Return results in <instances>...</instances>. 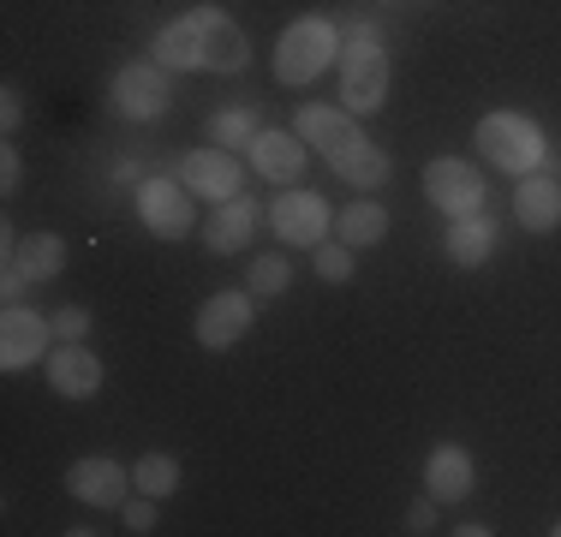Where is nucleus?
Listing matches in <instances>:
<instances>
[{
  "instance_id": "obj_1",
  "label": "nucleus",
  "mask_w": 561,
  "mask_h": 537,
  "mask_svg": "<svg viewBox=\"0 0 561 537\" xmlns=\"http://www.w3.org/2000/svg\"><path fill=\"white\" fill-rule=\"evenodd\" d=\"M156 60H162L168 72H239V66L251 60V48H245V31H239L221 7H192L185 19L162 24Z\"/></svg>"
},
{
  "instance_id": "obj_2",
  "label": "nucleus",
  "mask_w": 561,
  "mask_h": 537,
  "mask_svg": "<svg viewBox=\"0 0 561 537\" xmlns=\"http://www.w3.org/2000/svg\"><path fill=\"white\" fill-rule=\"evenodd\" d=\"M341 60V24L323 19V12H311V19H293L287 31H280L275 43V78L280 84H311V78H323V66Z\"/></svg>"
},
{
  "instance_id": "obj_3",
  "label": "nucleus",
  "mask_w": 561,
  "mask_h": 537,
  "mask_svg": "<svg viewBox=\"0 0 561 537\" xmlns=\"http://www.w3.org/2000/svg\"><path fill=\"white\" fill-rule=\"evenodd\" d=\"M478 150H484L490 168H502V173H538L543 168V132L531 126L526 114H484L478 119Z\"/></svg>"
},
{
  "instance_id": "obj_4",
  "label": "nucleus",
  "mask_w": 561,
  "mask_h": 537,
  "mask_svg": "<svg viewBox=\"0 0 561 537\" xmlns=\"http://www.w3.org/2000/svg\"><path fill=\"white\" fill-rule=\"evenodd\" d=\"M341 102L346 114H377L389 102V60L377 48V31L341 36Z\"/></svg>"
},
{
  "instance_id": "obj_5",
  "label": "nucleus",
  "mask_w": 561,
  "mask_h": 537,
  "mask_svg": "<svg viewBox=\"0 0 561 537\" xmlns=\"http://www.w3.org/2000/svg\"><path fill=\"white\" fill-rule=\"evenodd\" d=\"M66 268V245L60 233H12L7 227V263H0V293L7 299H19L24 287H36V281H55Z\"/></svg>"
},
{
  "instance_id": "obj_6",
  "label": "nucleus",
  "mask_w": 561,
  "mask_h": 537,
  "mask_svg": "<svg viewBox=\"0 0 561 537\" xmlns=\"http://www.w3.org/2000/svg\"><path fill=\"white\" fill-rule=\"evenodd\" d=\"M168 102H173V84H168V66L162 60H131V66H119V72H114V107H119V114L156 119V114H168Z\"/></svg>"
},
{
  "instance_id": "obj_7",
  "label": "nucleus",
  "mask_w": 561,
  "mask_h": 537,
  "mask_svg": "<svg viewBox=\"0 0 561 537\" xmlns=\"http://www.w3.org/2000/svg\"><path fill=\"white\" fill-rule=\"evenodd\" d=\"M424 192H431V204L443 215H478L484 209V180H478V168H466L460 156H436L431 168H424Z\"/></svg>"
},
{
  "instance_id": "obj_8",
  "label": "nucleus",
  "mask_w": 561,
  "mask_h": 537,
  "mask_svg": "<svg viewBox=\"0 0 561 537\" xmlns=\"http://www.w3.org/2000/svg\"><path fill=\"white\" fill-rule=\"evenodd\" d=\"M48 334H55V317H36V311H24V305L12 299L7 322H0V365L31 370L36 358H48Z\"/></svg>"
},
{
  "instance_id": "obj_9",
  "label": "nucleus",
  "mask_w": 561,
  "mask_h": 537,
  "mask_svg": "<svg viewBox=\"0 0 561 537\" xmlns=\"http://www.w3.org/2000/svg\"><path fill=\"white\" fill-rule=\"evenodd\" d=\"M66 490H72L78 502H90V507H126L131 472L119 460H108V454H90V460H72Z\"/></svg>"
},
{
  "instance_id": "obj_10",
  "label": "nucleus",
  "mask_w": 561,
  "mask_h": 537,
  "mask_svg": "<svg viewBox=\"0 0 561 537\" xmlns=\"http://www.w3.org/2000/svg\"><path fill=\"white\" fill-rule=\"evenodd\" d=\"M335 227V215L317 192H280L275 197V239L287 245H323V233Z\"/></svg>"
},
{
  "instance_id": "obj_11",
  "label": "nucleus",
  "mask_w": 561,
  "mask_h": 537,
  "mask_svg": "<svg viewBox=\"0 0 561 537\" xmlns=\"http://www.w3.org/2000/svg\"><path fill=\"white\" fill-rule=\"evenodd\" d=\"M43 365H48V388H55L60 400H90V395L102 388V365H96V353H90L84 341L55 346Z\"/></svg>"
},
{
  "instance_id": "obj_12",
  "label": "nucleus",
  "mask_w": 561,
  "mask_h": 537,
  "mask_svg": "<svg viewBox=\"0 0 561 537\" xmlns=\"http://www.w3.org/2000/svg\"><path fill=\"white\" fill-rule=\"evenodd\" d=\"M180 180L185 192L197 197H216V204H227V197H239V185H245V173H239V161L227 150H192L180 161Z\"/></svg>"
},
{
  "instance_id": "obj_13",
  "label": "nucleus",
  "mask_w": 561,
  "mask_h": 537,
  "mask_svg": "<svg viewBox=\"0 0 561 537\" xmlns=\"http://www.w3.org/2000/svg\"><path fill=\"white\" fill-rule=\"evenodd\" d=\"M138 215H144V227H150V233L185 239V227H192V197H185L173 180H144L138 185Z\"/></svg>"
},
{
  "instance_id": "obj_14",
  "label": "nucleus",
  "mask_w": 561,
  "mask_h": 537,
  "mask_svg": "<svg viewBox=\"0 0 561 537\" xmlns=\"http://www.w3.org/2000/svg\"><path fill=\"white\" fill-rule=\"evenodd\" d=\"M245 329H251V299L245 293H216V299H204V311H197V341H204L209 353H227Z\"/></svg>"
},
{
  "instance_id": "obj_15",
  "label": "nucleus",
  "mask_w": 561,
  "mask_h": 537,
  "mask_svg": "<svg viewBox=\"0 0 561 537\" xmlns=\"http://www.w3.org/2000/svg\"><path fill=\"white\" fill-rule=\"evenodd\" d=\"M293 132H299V138L311 144V150H323L329 161H335V156L346 150V144L358 138L353 114H346V107H323V102L299 107V114H293Z\"/></svg>"
},
{
  "instance_id": "obj_16",
  "label": "nucleus",
  "mask_w": 561,
  "mask_h": 537,
  "mask_svg": "<svg viewBox=\"0 0 561 537\" xmlns=\"http://www.w3.org/2000/svg\"><path fill=\"white\" fill-rule=\"evenodd\" d=\"M245 150H251V168H257L263 180L293 185L305 173V138H299V132H257Z\"/></svg>"
},
{
  "instance_id": "obj_17",
  "label": "nucleus",
  "mask_w": 561,
  "mask_h": 537,
  "mask_svg": "<svg viewBox=\"0 0 561 537\" xmlns=\"http://www.w3.org/2000/svg\"><path fill=\"white\" fill-rule=\"evenodd\" d=\"M424 490L436 495V502H466V490H472V454L443 442V448H431V460H424Z\"/></svg>"
},
{
  "instance_id": "obj_18",
  "label": "nucleus",
  "mask_w": 561,
  "mask_h": 537,
  "mask_svg": "<svg viewBox=\"0 0 561 537\" xmlns=\"http://www.w3.org/2000/svg\"><path fill=\"white\" fill-rule=\"evenodd\" d=\"M514 215H519V227H531V233L561 227V185L543 180V173H526L519 192H514Z\"/></svg>"
},
{
  "instance_id": "obj_19",
  "label": "nucleus",
  "mask_w": 561,
  "mask_h": 537,
  "mask_svg": "<svg viewBox=\"0 0 561 537\" xmlns=\"http://www.w3.org/2000/svg\"><path fill=\"white\" fill-rule=\"evenodd\" d=\"M329 168H335L346 185H358V192H377V185L394 173V161H389V150H377V144L353 138V144H346V150H341L335 161H329Z\"/></svg>"
},
{
  "instance_id": "obj_20",
  "label": "nucleus",
  "mask_w": 561,
  "mask_h": 537,
  "mask_svg": "<svg viewBox=\"0 0 561 537\" xmlns=\"http://www.w3.org/2000/svg\"><path fill=\"white\" fill-rule=\"evenodd\" d=\"M490 251H496V221H490L484 209H478V215H460V221L448 227V258L460 263V268L490 263Z\"/></svg>"
},
{
  "instance_id": "obj_21",
  "label": "nucleus",
  "mask_w": 561,
  "mask_h": 537,
  "mask_svg": "<svg viewBox=\"0 0 561 537\" xmlns=\"http://www.w3.org/2000/svg\"><path fill=\"white\" fill-rule=\"evenodd\" d=\"M251 227H257V204H251V197H227V204L209 215V233H204V245L209 251H239L251 239Z\"/></svg>"
},
{
  "instance_id": "obj_22",
  "label": "nucleus",
  "mask_w": 561,
  "mask_h": 537,
  "mask_svg": "<svg viewBox=\"0 0 561 537\" xmlns=\"http://www.w3.org/2000/svg\"><path fill=\"white\" fill-rule=\"evenodd\" d=\"M382 233H389V209H382V204H370V197H365V204H346L341 215H335V239H341V245H377V239Z\"/></svg>"
},
{
  "instance_id": "obj_23",
  "label": "nucleus",
  "mask_w": 561,
  "mask_h": 537,
  "mask_svg": "<svg viewBox=\"0 0 561 537\" xmlns=\"http://www.w3.org/2000/svg\"><path fill=\"white\" fill-rule=\"evenodd\" d=\"M131 490L156 495V502L173 495V490H180V460H168V454H144V460L131 466Z\"/></svg>"
},
{
  "instance_id": "obj_24",
  "label": "nucleus",
  "mask_w": 561,
  "mask_h": 537,
  "mask_svg": "<svg viewBox=\"0 0 561 537\" xmlns=\"http://www.w3.org/2000/svg\"><path fill=\"white\" fill-rule=\"evenodd\" d=\"M209 138H216L221 150H233V144H251V138H257V114H251V107H221V114L209 119Z\"/></svg>"
},
{
  "instance_id": "obj_25",
  "label": "nucleus",
  "mask_w": 561,
  "mask_h": 537,
  "mask_svg": "<svg viewBox=\"0 0 561 537\" xmlns=\"http://www.w3.org/2000/svg\"><path fill=\"white\" fill-rule=\"evenodd\" d=\"M287 281H293V263L287 258H251V287L263 293V299H275V293H287Z\"/></svg>"
},
{
  "instance_id": "obj_26",
  "label": "nucleus",
  "mask_w": 561,
  "mask_h": 537,
  "mask_svg": "<svg viewBox=\"0 0 561 537\" xmlns=\"http://www.w3.org/2000/svg\"><path fill=\"white\" fill-rule=\"evenodd\" d=\"M317 275L323 281H353V245L323 239V245H317Z\"/></svg>"
},
{
  "instance_id": "obj_27",
  "label": "nucleus",
  "mask_w": 561,
  "mask_h": 537,
  "mask_svg": "<svg viewBox=\"0 0 561 537\" xmlns=\"http://www.w3.org/2000/svg\"><path fill=\"white\" fill-rule=\"evenodd\" d=\"M55 334H60V341H84V334H90V311H84V305L55 311Z\"/></svg>"
},
{
  "instance_id": "obj_28",
  "label": "nucleus",
  "mask_w": 561,
  "mask_h": 537,
  "mask_svg": "<svg viewBox=\"0 0 561 537\" xmlns=\"http://www.w3.org/2000/svg\"><path fill=\"white\" fill-rule=\"evenodd\" d=\"M126 526H131V532H156V495H138V502H126Z\"/></svg>"
},
{
  "instance_id": "obj_29",
  "label": "nucleus",
  "mask_w": 561,
  "mask_h": 537,
  "mask_svg": "<svg viewBox=\"0 0 561 537\" xmlns=\"http://www.w3.org/2000/svg\"><path fill=\"white\" fill-rule=\"evenodd\" d=\"M407 526H412V532H431V526H436V495H431V502H412Z\"/></svg>"
},
{
  "instance_id": "obj_30",
  "label": "nucleus",
  "mask_w": 561,
  "mask_h": 537,
  "mask_svg": "<svg viewBox=\"0 0 561 537\" xmlns=\"http://www.w3.org/2000/svg\"><path fill=\"white\" fill-rule=\"evenodd\" d=\"M19 150H7V156H0V185H7V192H19Z\"/></svg>"
},
{
  "instance_id": "obj_31",
  "label": "nucleus",
  "mask_w": 561,
  "mask_h": 537,
  "mask_svg": "<svg viewBox=\"0 0 561 537\" xmlns=\"http://www.w3.org/2000/svg\"><path fill=\"white\" fill-rule=\"evenodd\" d=\"M0 126H19V90H7V102H0Z\"/></svg>"
},
{
  "instance_id": "obj_32",
  "label": "nucleus",
  "mask_w": 561,
  "mask_h": 537,
  "mask_svg": "<svg viewBox=\"0 0 561 537\" xmlns=\"http://www.w3.org/2000/svg\"><path fill=\"white\" fill-rule=\"evenodd\" d=\"M556 537H561V526H556Z\"/></svg>"
}]
</instances>
